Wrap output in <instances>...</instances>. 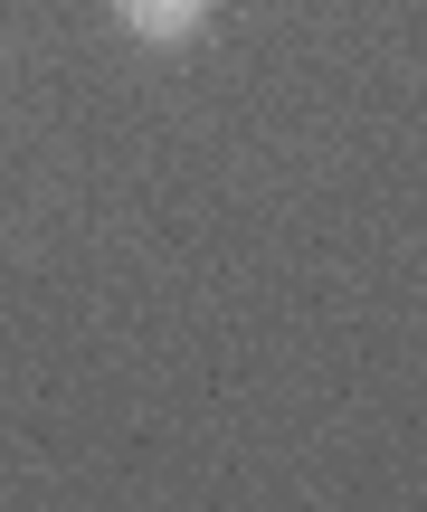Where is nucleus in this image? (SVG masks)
Returning <instances> with one entry per match:
<instances>
[{"instance_id":"f257e3e1","label":"nucleus","mask_w":427,"mask_h":512,"mask_svg":"<svg viewBox=\"0 0 427 512\" xmlns=\"http://www.w3.org/2000/svg\"><path fill=\"white\" fill-rule=\"evenodd\" d=\"M114 10H124V29H133V38L171 48V38H190L209 10H219V0H114Z\"/></svg>"}]
</instances>
